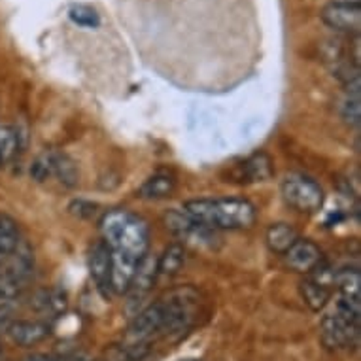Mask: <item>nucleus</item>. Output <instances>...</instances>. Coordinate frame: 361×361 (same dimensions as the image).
I'll use <instances>...</instances> for the list:
<instances>
[{"mask_svg":"<svg viewBox=\"0 0 361 361\" xmlns=\"http://www.w3.org/2000/svg\"><path fill=\"white\" fill-rule=\"evenodd\" d=\"M19 135L10 125H0V165H6L18 155Z\"/></svg>","mask_w":361,"mask_h":361,"instance_id":"nucleus-21","label":"nucleus"},{"mask_svg":"<svg viewBox=\"0 0 361 361\" xmlns=\"http://www.w3.org/2000/svg\"><path fill=\"white\" fill-rule=\"evenodd\" d=\"M101 233L102 243L114 255H121L137 263L148 255L149 227L146 219L137 214L123 208L108 210L101 219Z\"/></svg>","mask_w":361,"mask_h":361,"instance_id":"nucleus-1","label":"nucleus"},{"mask_svg":"<svg viewBox=\"0 0 361 361\" xmlns=\"http://www.w3.org/2000/svg\"><path fill=\"white\" fill-rule=\"evenodd\" d=\"M157 276H159V273H157V257H154V255H146V257L140 261V265L137 267V271H135V276L130 280L129 291H127V293H133L135 297L146 295V293L152 290V286H154Z\"/></svg>","mask_w":361,"mask_h":361,"instance_id":"nucleus-11","label":"nucleus"},{"mask_svg":"<svg viewBox=\"0 0 361 361\" xmlns=\"http://www.w3.org/2000/svg\"><path fill=\"white\" fill-rule=\"evenodd\" d=\"M0 354H2V350H0Z\"/></svg>","mask_w":361,"mask_h":361,"instance_id":"nucleus-30","label":"nucleus"},{"mask_svg":"<svg viewBox=\"0 0 361 361\" xmlns=\"http://www.w3.org/2000/svg\"><path fill=\"white\" fill-rule=\"evenodd\" d=\"M21 244L18 221L8 214H0V265L18 250Z\"/></svg>","mask_w":361,"mask_h":361,"instance_id":"nucleus-14","label":"nucleus"},{"mask_svg":"<svg viewBox=\"0 0 361 361\" xmlns=\"http://www.w3.org/2000/svg\"><path fill=\"white\" fill-rule=\"evenodd\" d=\"M163 327H165V310H163L161 301H157L133 318V322L127 327V335H125L127 346L146 344L154 335L163 333Z\"/></svg>","mask_w":361,"mask_h":361,"instance_id":"nucleus-6","label":"nucleus"},{"mask_svg":"<svg viewBox=\"0 0 361 361\" xmlns=\"http://www.w3.org/2000/svg\"><path fill=\"white\" fill-rule=\"evenodd\" d=\"M297 238H299V235L290 224H273L267 229L265 235L267 246L271 248V252L280 255H284L295 244Z\"/></svg>","mask_w":361,"mask_h":361,"instance_id":"nucleus-13","label":"nucleus"},{"mask_svg":"<svg viewBox=\"0 0 361 361\" xmlns=\"http://www.w3.org/2000/svg\"><path fill=\"white\" fill-rule=\"evenodd\" d=\"M13 324V310L8 305H0V335L8 333L10 326Z\"/></svg>","mask_w":361,"mask_h":361,"instance_id":"nucleus-25","label":"nucleus"},{"mask_svg":"<svg viewBox=\"0 0 361 361\" xmlns=\"http://www.w3.org/2000/svg\"><path fill=\"white\" fill-rule=\"evenodd\" d=\"M68 19L78 27H83V29H99V25H101V16H99L95 8L89 6V4H74V6H71Z\"/></svg>","mask_w":361,"mask_h":361,"instance_id":"nucleus-22","label":"nucleus"},{"mask_svg":"<svg viewBox=\"0 0 361 361\" xmlns=\"http://www.w3.org/2000/svg\"><path fill=\"white\" fill-rule=\"evenodd\" d=\"M244 174L250 182H263L267 178H271L273 174V166H271V159L265 154L252 155L246 163H244Z\"/></svg>","mask_w":361,"mask_h":361,"instance_id":"nucleus-20","label":"nucleus"},{"mask_svg":"<svg viewBox=\"0 0 361 361\" xmlns=\"http://www.w3.org/2000/svg\"><path fill=\"white\" fill-rule=\"evenodd\" d=\"M30 176L36 182H44L49 176H54V152H46L40 157H36L35 163L30 165Z\"/></svg>","mask_w":361,"mask_h":361,"instance_id":"nucleus-23","label":"nucleus"},{"mask_svg":"<svg viewBox=\"0 0 361 361\" xmlns=\"http://www.w3.org/2000/svg\"><path fill=\"white\" fill-rule=\"evenodd\" d=\"M121 361H152V360H149L148 354H142V355H127V357Z\"/></svg>","mask_w":361,"mask_h":361,"instance_id":"nucleus-27","label":"nucleus"},{"mask_svg":"<svg viewBox=\"0 0 361 361\" xmlns=\"http://www.w3.org/2000/svg\"><path fill=\"white\" fill-rule=\"evenodd\" d=\"M333 284L337 286L341 295L350 297V299H361V274L357 269H344L335 273Z\"/></svg>","mask_w":361,"mask_h":361,"instance_id":"nucleus-17","label":"nucleus"},{"mask_svg":"<svg viewBox=\"0 0 361 361\" xmlns=\"http://www.w3.org/2000/svg\"><path fill=\"white\" fill-rule=\"evenodd\" d=\"M280 193H282V199H284L288 207L302 214L318 212L324 207V201H326L322 185L310 176L297 174V172L288 174L282 180Z\"/></svg>","mask_w":361,"mask_h":361,"instance_id":"nucleus-4","label":"nucleus"},{"mask_svg":"<svg viewBox=\"0 0 361 361\" xmlns=\"http://www.w3.org/2000/svg\"><path fill=\"white\" fill-rule=\"evenodd\" d=\"M333 2H338V4H352V6H360L361 0H333Z\"/></svg>","mask_w":361,"mask_h":361,"instance_id":"nucleus-28","label":"nucleus"},{"mask_svg":"<svg viewBox=\"0 0 361 361\" xmlns=\"http://www.w3.org/2000/svg\"><path fill=\"white\" fill-rule=\"evenodd\" d=\"M361 331V299L338 297L337 307L322 320V343L329 350L357 344Z\"/></svg>","mask_w":361,"mask_h":361,"instance_id":"nucleus-3","label":"nucleus"},{"mask_svg":"<svg viewBox=\"0 0 361 361\" xmlns=\"http://www.w3.org/2000/svg\"><path fill=\"white\" fill-rule=\"evenodd\" d=\"M182 361H199V360H182Z\"/></svg>","mask_w":361,"mask_h":361,"instance_id":"nucleus-29","label":"nucleus"},{"mask_svg":"<svg viewBox=\"0 0 361 361\" xmlns=\"http://www.w3.org/2000/svg\"><path fill=\"white\" fill-rule=\"evenodd\" d=\"M32 265H35L32 254L29 248H21V244L0 265V305H8L21 295L27 280L32 274Z\"/></svg>","mask_w":361,"mask_h":361,"instance_id":"nucleus-5","label":"nucleus"},{"mask_svg":"<svg viewBox=\"0 0 361 361\" xmlns=\"http://www.w3.org/2000/svg\"><path fill=\"white\" fill-rule=\"evenodd\" d=\"M87 265L89 274H91V279L95 280L97 288L104 295H108V291H110V273H112V254H110V248L102 240L91 248Z\"/></svg>","mask_w":361,"mask_h":361,"instance_id":"nucleus-9","label":"nucleus"},{"mask_svg":"<svg viewBox=\"0 0 361 361\" xmlns=\"http://www.w3.org/2000/svg\"><path fill=\"white\" fill-rule=\"evenodd\" d=\"M176 190V180L166 172H159L148 178L140 190H138V197L142 199H165V197L172 195V191Z\"/></svg>","mask_w":361,"mask_h":361,"instance_id":"nucleus-15","label":"nucleus"},{"mask_svg":"<svg viewBox=\"0 0 361 361\" xmlns=\"http://www.w3.org/2000/svg\"><path fill=\"white\" fill-rule=\"evenodd\" d=\"M54 176L59 178V182L66 188H74L80 182V172L76 163L65 154L54 152Z\"/></svg>","mask_w":361,"mask_h":361,"instance_id":"nucleus-19","label":"nucleus"},{"mask_svg":"<svg viewBox=\"0 0 361 361\" xmlns=\"http://www.w3.org/2000/svg\"><path fill=\"white\" fill-rule=\"evenodd\" d=\"M32 307L38 312L54 314L55 316V314H61L66 308V297L59 290L38 291L35 295V301H32Z\"/></svg>","mask_w":361,"mask_h":361,"instance_id":"nucleus-18","label":"nucleus"},{"mask_svg":"<svg viewBox=\"0 0 361 361\" xmlns=\"http://www.w3.org/2000/svg\"><path fill=\"white\" fill-rule=\"evenodd\" d=\"M23 361H61V357H55V355L48 354H30Z\"/></svg>","mask_w":361,"mask_h":361,"instance_id":"nucleus-26","label":"nucleus"},{"mask_svg":"<svg viewBox=\"0 0 361 361\" xmlns=\"http://www.w3.org/2000/svg\"><path fill=\"white\" fill-rule=\"evenodd\" d=\"M341 116L346 123L357 127L360 125V97L348 95V99L344 101L343 108H341Z\"/></svg>","mask_w":361,"mask_h":361,"instance_id":"nucleus-24","label":"nucleus"},{"mask_svg":"<svg viewBox=\"0 0 361 361\" xmlns=\"http://www.w3.org/2000/svg\"><path fill=\"white\" fill-rule=\"evenodd\" d=\"M184 212L207 229H248L257 216L246 199H195L185 202Z\"/></svg>","mask_w":361,"mask_h":361,"instance_id":"nucleus-2","label":"nucleus"},{"mask_svg":"<svg viewBox=\"0 0 361 361\" xmlns=\"http://www.w3.org/2000/svg\"><path fill=\"white\" fill-rule=\"evenodd\" d=\"M49 326L46 322H30V320H13V324L8 329V337L12 338L13 343L19 344V346H36L40 344L42 341H46L49 337Z\"/></svg>","mask_w":361,"mask_h":361,"instance_id":"nucleus-10","label":"nucleus"},{"mask_svg":"<svg viewBox=\"0 0 361 361\" xmlns=\"http://www.w3.org/2000/svg\"><path fill=\"white\" fill-rule=\"evenodd\" d=\"M284 257L291 271L299 274L314 273L324 261L320 246L312 240H308V238H297L295 244L286 252Z\"/></svg>","mask_w":361,"mask_h":361,"instance_id":"nucleus-7","label":"nucleus"},{"mask_svg":"<svg viewBox=\"0 0 361 361\" xmlns=\"http://www.w3.org/2000/svg\"><path fill=\"white\" fill-rule=\"evenodd\" d=\"M185 248L184 244H169L165 252L157 257V273L163 276H174L184 267Z\"/></svg>","mask_w":361,"mask_h":361,"instance_id":"nucleus-16","label":"nucleus"},{"mask_svg":"<svg viewBox=\"0 0 361 361\" xmlns=\"http://www.w3.org/2000/svg\"><path fill=\"white\" fill-rule=\"evenodd\" d=\"M299 291H301L302 301L307 302V307L312 310V312H320L327 307V302L331 299V288L329 286H324L322 282L314 279H305L299 286Z\"/></svg>","mask_w":361,"mask_h":361,"instance_id":"nucleus-12","label":"nucleus"},{"mask_svg":"<svg viewBox=\"0 0 361 361\" xmlns=\"http://www.w3.org/2000/svg\"><path fill=\"white\" fill-rule=\"evenodd\" d=\"M322 21L338 32H348V35H360L361 27V8L352 4H338L331 2L322 10Z\"/></svg>","mask_w":361,"mask_h":361,"instance_id":"nucleus-8","label":"nucleus"}]
</instances>
